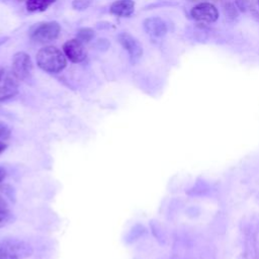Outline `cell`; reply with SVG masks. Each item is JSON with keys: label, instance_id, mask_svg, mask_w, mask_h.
<instances>
[{"label": "cell", "instance_id": "cell-1", "mask_svg": "<svg viewBox=\"0 0 259 259\" xmlns=\"http://www.w3.org/2000/svg\"><path fill=\"white\" fill-rule=\"evenodd\" d=\"M37 66L48 73H60L67 66L66 56L56 47L48 46L36 54Z\"/></svg>", "mask_w": 259, "mask_h": 259}, {"label": "cell", "instance_id": "cell-2", "mask_svg": "<svg viewBox=\"0 0 259 259\" xmlns=\"http://www.w3.org/2000/svg\"><path fill=\"white\" fill-rule=\"evenodd\" d=\"M32 253V247L25 241L8 239L0 242V259H25Z\"/></svg>", "mask_w": 259, "mask_h": 259}, {"label": "cell", "instance_id": "cell-3", "mask_svg": "<svg viewBox=\"0 0 259 259\" xmlns=\"http://www.w3.org/2000/svg\"><path fill=\"white\" fill-rule=\"evenodd\" d=\"M61 27L57 21H47L36 25L30 32V38L33 41L46 44L56 39L59 36Z\"/></svg>", "mask_w": 259, "mask_h": 259}, {"label": "cell", "instance_id": "cell-4", "mask_svg": "<svg viewBox=\"0 0 259 259\" xmlns=\"http://www.w3.org/2000/svg\"><path fill=\"white\" fill-rule=\"evenodd\" d=\"M11 72L17 80H27L32 72V62L29 55L24 52L16 53L12 58Z\"/></svg>", "mask_w": 259, "mask_h": 259}, {"label": "cell", "instance_id": "cell-5", "mask_svg": "<svg viewBox=\"0 0 259 259\" xmlns=\"http://www.w3.org/2000/svg\"><path fill=\"white\" fill-rule=\"evenodd\" d=\"M18 92V80L7 69L0 66V101L15 96Z\"/></svg>", "mask_w": 259, "mask_h": 259}, {"label": "cell", "instance_id": "cell-6", "mask_svg": "<svg viewBox=\"0 0 259 259\" xmlns=\"http://www.w3.org/2000/svg\"><path fill=\"white\" fill-rule=\"evenodd\" d=\"M117 39L122 48L128 53L132 64H136L143 55V48L139 40L128 32H121L117 35Z\"/></svg>", "mask_w": 259, "mask_h": 259}, {"label": "cell", "instance_id": "cell-7", "mask_svg": "<svg viewBox=\"0 0 259 259\" xmlns=\"http://www.w3.org/2000/svg\"><path fill=\"white\" fill-rule=\"evenodd\" d=\"M190 14L193 19L207 23L214 22L219 18V11L215 6L207 2L199 3L198 5L194 6L191 9Z\"/></svg>", "mask_w": 259, "mask_h": 259}, {"label": "cell", "instance_id": "cell-8", "mask_svg": "<svg viewBox=\"0 0 259 259\" xmlns=\"http://www.w3.org/2000/svg\"><path fill=\"white\" fill-rule=\"evenodd\" d=\"M63 51L65 56L72 63H81L86 59L87 56L84 44L80 41L78 38L67 40L63 45Z\"/></svg>", "mask_w": 259, "mask_h": 259}, {"label": "cell", "instance_id": "cell-9", "mask_svg": "<svg viewBox=\"0 0 259 259\" xmlns=\"http://www.w3.org/2000/svg\"><path fill=\"white\" fill-rule=\"evenodd\" d=\"M144 30L153 37H162L167 32L166 22L157 16L149 17L143 22Z\"/></svg>", "mask_w": 259, "mask_h": 259}, {"label": "cell", "instance_id": "cell-10", "mask_svg": "<svg viewBox=\"0 0 259 259\" xmlns=\"http://www.w3.org/2000/svg\"><path fill=\"white\" fill-rule=\"evenodd\" d=\"M111 14L119 17H130L135 11L134 0H117L114 1L109 8Z\"/></svg>", "mask_w": 259, "mask_h": 259}, {"label": "cell", "instance_id": "cell-11", "mask_svg": "<svg viewBox=\"0 0 259 259\" xmlns=\"http://www.w3.org/2000/svg\"><path fill=\"white\" fill-rule=\"evenodd\" d=\"M56 0H27L26 1V9L30 12L45 11Z\"/></svg>", "mask_w": 259, "mask_h": 259}, {"label": "cell", "instance_id": "cell-12", "mask_svg": "<svg viewBox=\"0 0 259 259\" xmlns=\"http://www.w3.org/2000/svg\"><path fill=\"white\" fill-rule=\"evenodd\" d=\"M93 37H94V30L90 27H83L78 30L76 38H78L80 41L85 44V42H89Z\"/></svg>", "mask_w": 259, "mask_h": 259}, {"label": "cell", "instance_id": "cell-13", "mask_svg": "<svg viewBox=\"0 0 259 259\" xmlns=\"http://www.w3.org/2000/svg\"><path fill=\"white\" fill-rule=\"evenodd\" d=\"M90 5L89 0H73L72 7L76 10H85Z\"/></svg>", "mask_w": 259, "mask_h": 259}, {"label": "cell", "instance_id": "cell-14", "mask_svg": "<svg viewBox=\"0 0 259 259\" xmlns=\"http://www.w3.org/2000/svg\"><path fill=\"white\" fill-rule=\"evenodd\" d=\"M12 212L9 210L7 212H3V213H0V228L2 227H5L7 226L8 224L11 223L12 221Z\"/></svg>", "mask_w": 259, "mask_h": 259}, {"label": "cell", "instance_id": "cell-15", "mask_svg": "<svg viewBox=\"0 0 259 259\" xmlns=\"http://www.w3.org/2000/svg\"><path fill=\"white\" fill-rule=\"evenodd\" d=\"M11 135V131L8 127V125L2 121H0V139L3 140H7L10 138Z\"/></svg>", "mask_w": 259, "mask_h": 259}, {"label": "cell", "instance_id": "cell-16", "mask_svg": "<svg viewBox=\"0 0 259 259\" xmlns=\"http://www.w3.org/2000/svg\"><path fill=\"white\" fill-rule=\"evenodd\" d=\"M9 207H8V204L6 202V200L4 199V197L0 194V213H3V212H7L9 211Z\"/></svg>", "mask_w": 259, "mask_h": 259}, {"label": "cell", "instance_id": "cell-17", "mask_svg": "<svg viewBox=\"0 0 259 259\" xmlns=\"http://www.w3.org/2000/svg\"><path fill=\"white\" fill-rule=\"evenodd\" d=\"M6 177V171L3 167L0 166V183L4 180V178Z\"/></svg>", "mask_w": 259, "mask_h": 259}, {"label": "cell", "instance_id": "cell-18", "mask_svg": "<svg viewBox=\"0 0 259 259\" xmlns=\"http://www.w3.org/2000/svg\"><path fill=\"white\" fill-rule=\"evenodd\" d=\"M6 144L4 143V142H2V141H0V153H2L5 149H6Z\"/></svg>", "mask_w": 259, "mask_h": 259}]
</instances>
